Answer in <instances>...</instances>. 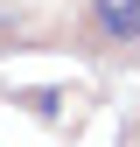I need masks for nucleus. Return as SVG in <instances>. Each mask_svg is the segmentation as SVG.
<instances>
[{
  "instance_id": "obj_1",
  "label": "nucleus",
  "mask_w": 140,
  "mask_h": 147,
  "mask_svg": "<svg viewBox=\"0 0 140 147\" xmlns=\"http://www.w3.org/2000/svg\"><path fill=\"white\" fill-rule=\"evenodd\" d=\"M98 42H140V0H91Z\"/></svg>"
},
{
  "instance_id": "obj_2",
  "label": "nucleus",
  "mask_w": 140,
  "mask_h": 147,
  "mask_svg": "<svg viewBox=\"0 0 140 147\" xmlns=\"http://www.w3.org/2000/svg\"><path fill=\"white\" fill-rule=\"evenodd\" d=\"M14 98H21L35 119H56V112H63V91H42V84H35V91H14Z\"/></svg>"
}]
</instances>
